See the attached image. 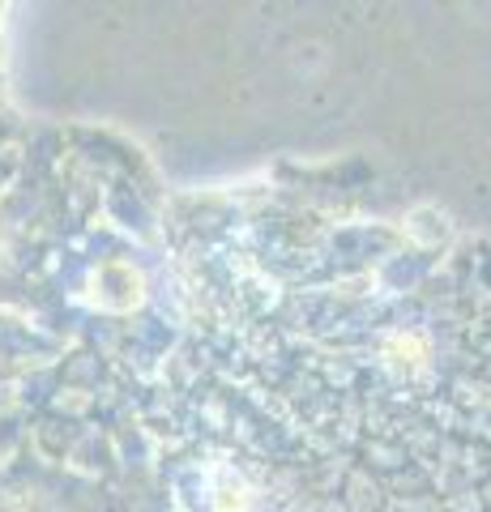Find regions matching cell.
Masks as SVG:
<instances>
[{
	"label": "cell",
	"mask_w": 491,
	"mask_h": 512,
	"mask_svg": "<svg viewBox=\"0 0 491 512\" xmlns=\"http://www.w3.org/2000/svg\"><path fill=\"white\" fill-rule=\"evenodd\" d=\"M406 231L415 235L419 244L432 248V244H440V231H445V227H440V214L436 210H415V214H410V222H406Z\"/></svg>",
	"instance_id": "cell-1"
}]
</instances>
